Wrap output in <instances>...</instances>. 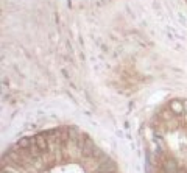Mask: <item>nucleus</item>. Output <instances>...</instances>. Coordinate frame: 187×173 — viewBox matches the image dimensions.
<instances>
[{
	"label": "nucleus",
	"instance_id": "39448f33",
	"mask_svg": "<svg viewBox=\"0 0 187 173\" xmlns=\"http://www.w3.org/2000/svg\"><path fill=\"white\" fill-rule=\"evenodd\" d=\"M182 103H184V111H185V112H187V100H184V101H182Z\"/></svg>",
	"mask_w": 187,
	"mask_h": 173
},
{
	"label": "nucleus",
	"instance_id": "f257e3e1",
	"mask_svg": "<svg viewBox=\"0 0 187 173\" xmlns=\"http://www.w3.org/2000/svg\"><path fill=\"white\" fill-rule=\"evenodd\" d=\"M111 171H115V162L109 161V159H103V161H100L98 173H111Z\"/></svg>",
	"mask_w": 187,
	"mask_h": 173
},
{
	"label": "nucleus",
	"instance_id": "7ed1b4c3",
	"mask_svg": "<svg viewBox=\"0 0 187 173\" xmlns=\"http://www.w3.org/2000/svg\"><path fill=\"white\" fill-rule=\"evenodd\" d=\"M16 145L19 148H23V150L30 148V147H33V145H36V137H20Z\"/></svg>",
	"mask_w": 187,
	"mask_h": 173
},
{
	"label": "nucleus",
	"instance_id": "423d86ee",
	"mask_svg": "<svg viewBox=\"0 0 187 173\" xmlns=\"http://www.w3.org/2000/svg\"><path fill=\"white\" fill-rule=\"evenodd\" d=\"M3 173H8V171H3Z\"/></svg>",
	"mask_w": 187,
	"mask_h": 173
},
{
	"label": "nucleus",
	"instance_id": "f03ea898",
	"mask_svg": "<svg viewBox=\"0 0 187 173\" xmlns=\"http://www.w3.org/2000/svg\"><path fill=\"white\" fill-rule=\"evenodd\" d=\"M170 111H171V114H175V115H182V112H185L184 111V103L181 101V100H171L170 101Z\"/></svg>",
	"mask_w": 187,
	"mask_h": 173
},
{
	"label": "nucleus",
	"instance_id": "20e7f679",
	"mask_svg": "<svg viewBox=\"0 0 187 173\" xmlns=\"http://www.w3.org/2000/svg\"><path fill=\"white\" fill-rule=\"evenodd\" d=\"M36 145H37V148L41 150V151H45L48 148V142H47L45 132H41V134L36 136Z\"/></svg>",
	"mask_w": 187,
	"mask_h": 173
}]
</instances>
